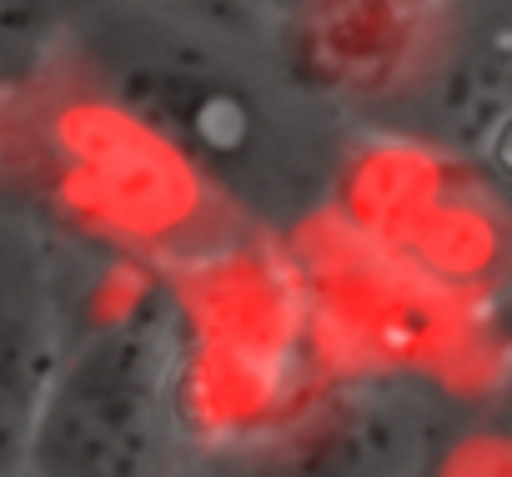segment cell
<instances>
[{"mask_svg": "<svg viewBox=\"0 0 512 477\" xmlns=\"http://www.w3.org/2000/svg\"><path fill=\"white\" fill-rule=\"evenodd\" d=\"M61 66L131 116L262 247L332 216L372 141L292 61L262 6L81 0Z\"/></svg>", "mask_w": 512, "mask_h": 477, "instance_id": "6da1fadb", "label": "cell"}, {"mask_svg": "<svg viewBox=\"0 0 512 477\" xmlns=\"http://www.w3.org/2000/svg\"><path fill=\"white\" fill-rule=\"evenodd\" d=\"M81 257L96 287H76L61 252L71 317L21 477H171L201 452L186 417L181 302L166 272Z\"/></svg>", "mask_w": 512, "mask_h": 477, "instance_id": "7a4b0ae2", "label": "cell"}, {"mask_svg": "<svg viewBox=\"0 0 512 477\" xmlns=\"http://www.w3.org/2000/svg\"><path fill=\"white\" fill-rule=\"evenodd\" d=\"M357 121L442 156L512 211V0H437Z\"/></svg>", "mask_w": 512, "mask_h": 477, "instance_id": "3957f363", "label": "cell"}, {"mask_svg": "<svg viewBox=\"0 0 512 477\" xmlns=\"http://www.w3.org/2000/svg\"><path fill=\"white\" fill-rule=\"evenodd\" d=\"M452 402L422 367H357L211 457L221 477H417Z\"/></svg>", "mask_w": 512, "mask_h": 477, "instance_id": "277c9868", "label": "cell"}, {"mask_svg": "<svg viewBox=\"0 0 512 477\" xmlns=\"http://www.w3.org/2000/svg\"><path fill=\"white\" fill-rule=\"evenodd\" d=\"M66 267L56 236L0 201V477H21L66 342Z\"/></svg>", "mask_w": 512, "mask_h": 477, "instance_id": "5b68a950", "label": "cell"}, {"mask_svg": "<svg viewBox=\"0 0 512 477\" xmlns=\"http://www.w3.org/2000/svg\"><path fill=\"white\" fill-rule=\"evenodd\" d=\"M417 477H512V412L487 392L452 402Z\"/></svg>", "mask_w": 512, "mask_h": 477, "instance_id": "8992f818", "label": "cell"}, {"mask_svg": "<svg viewBox=\"0 0 512 477\" xmlns=\"http://www.w3.org/2000/svg\"><path fill=\"white\" fill-rule=\"evenodd\" d=\"M81 0H0V106L26 96L61 61Z\"/></svg>", "mask_w": 512, "mask_h": 477, "instance_id": "52a82bcc", "label": "cell"}, {"mask_svg": "<svg viewBox=\"0 0 512 477\" xmlns=\"http://www.w3.org/2000/svg\"><path fill=\"white\" fill-rule=\"evenodd\" d=\"M477 327H482V347H487L492 367L502 372V367L512 362V282L482 302V312H477Z\"/></svg>", "mask_w": 512, "mask_h": 477, "instance_id": "ba28073f", "label": "cell"}, {"mask_svg": "<svg viewBox=\"0 0 512 477\" xmlns=\"http://www.w3.org/2000/svg\"><path fill=\"white\" fill-rule=\"evenodd\" d=\"M171 477H221V472H216V457H211V447L201 442V452H196L186 467H176Z\"/></svg>", "mask_w": 512, "mask_h": 477, "instance_id": "9c48e42d", "label": "cell"}, {"mask_svg": "<svg viewBox=\"0 0 512 477\" xmlns=\"http://www.w3.org/2000/svg\"><path fill=\"white\" fill-rule=\"evenodd\" d=\"M487 392H492V397H497V402H502V407L512 412V362H507V367H502V372L492 377V387H487Z\"/></svg>", "mask_w": 512, "mask_h": 477, "instance_id": "30bf717a", "label": "cell"}, {"mask_svg": "<svg viewBox=\"0 0 512 477\" xmlns=\"http://www.w3.org/2000/svg\"><path fill=\"white\" fill-rule=\"evenodd\" d=\"M201 6H262V0H201Z\"/></svg>", "mask_w": 512, "mask_h": 477, "instance_id": "8fae6325", "label": "cell"}]
</instances>
